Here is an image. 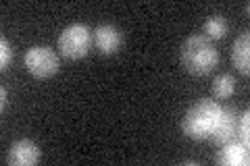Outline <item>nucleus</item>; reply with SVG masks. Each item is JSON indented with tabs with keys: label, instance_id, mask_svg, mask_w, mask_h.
Listing matches in <instances>:
<instances>
[{
	"label": "nucleus",
	"instance_id": "1",
	"mask_svg": "<svg viewBox=\"0 0 250 166\" xmlns=\"http://www.w3.org/2000/svg\"><path fill=\"white\" fill-rule=\"evenodd\" d=\"M179 60H182L186 73L194 77H205L217 69L219 52L213 39H208L205 34H192L184 39L182 48H179Z\"/></svg>",
	"mask_w": 250,
	"mask_h": 166
},
{
	"label": "nucleus",
	"instance_id": "2",
	"mask_svg": "<svg viewBox=\"0 0 250 166\" xmlns=\"http://www.w3.org/2000/svg\"><path fill=\"white\" fill-rule=\"evenodd\" d=\"M221 112H223V106L219 102L208 100V98L198 100L184 114V121H182L184 135L190 139H198V141L208 139L217 129Z\"/></svg>",
	"mask_w": 250,
	"mask_h": 166
},
{
	"label": "nucleus",
	"instance_id": "3",
	"mask_svg": "<svg viewBox=\"0 0 250 166\" xmlns=\"http://www.w3.org/2000/svg\"><path fill=\"white\" fill-rule=\"evenodd\" d=\"M92 46V31L85 23H71L59 36V52L65 58H83Z\"/></svg>",
	"mask_w": 250,
	"mask_h": 166
},
{
	"label": "nucleus",
	"instance_id": "4",
	"mask_svg": "<svg viewBox=\"0 0 250 166\" xmlns=\"http://www.w3.org/2000/svg\"><path fill=\"white\" fill-rule=\"evenodd\" d=\"M25 69L38 79H48L59 73V54L48 46H31L25 52Z\"/></svg>",
	"mask_w": 250,
	"mask_h": 166
},
{
	"label": "nucleus",
	"instance_id": "5",
	"mask_svg": "<svg viewBox=\"0 0 250 166\" xmlns=\"http://www.w3.org/2000/svg\"><path fill=\"white\" fill-rule=\"evenodd\" d=\"M92 42H94L96 52L104 54V56H111V54L119 52L123 44V34L119 31V27L111 25V23H100L92 31Z\"/></svg>",
	"mask_w": 250,
	"mask_h": 166
},
{
	"label": "nucleus",
	"instance_id": "6",
	"mask_svg": "<svg viewBox=\"0 0 250 166\" xmlns=\"http://www.w3.org/2000/svg\"><path fill=\"white\" fill-rule=\"evenodd\" d=\"M38 160H40V148L31 139H17L6 154V162L11 166H34Z\"/></svg>",
	"mask_w": 250,
	"mask_h": 166
},
{
	"label": "nucleus",
	"instance_id": "7",
	"mask_svg": "<svg viewBox=\"0 0 250 166\" xmlns=\"http://www.w3.org/2000/svg\"><path fill=\"white\" fill-rule=\"evenodd\" d=\"M248 146L240 144V141H228L217 152V164L221 166H248Z\"/></svg>",
	"mask_w": 250,
	"mask_h": 166
},
{
	"label": "nucleus",
	"instance_id": "8",
	"mask_svg": "<svg viewBox=\"0 0 250 166\" xmlns=\"http://www.w3.org/2000/svg\"><path fill=\"white\" fill-rule=\"evenodd\" d=\"M231 65L236 67L242 75L250 73V36H248V31L240 34L231 46Z\"/></svg>",
	"mask_w": 250,
	"mask_h": 166
},
{
	"label": "nucleus",
	"instance_id": "9",
	"mask_svg": "<svg viewBox=\"0 0 250 166\" xmlns=\"http://www.w3.org/2000/svg\"><path fill=\"white\" fill-rule=\"evenodd\" d=\"M238 133L236 129V112H233L231 108H225L223 106V112H221V118H219V125L215 133L210 135V139L215 141V144L223 146L228 144V141H233V135Z\"/></svg>",
	"mask_w": 250,
	"mask_h": 166
},
{
	"label": "nucleus",
	"instance_id": "10",
	"mask_svg": "<svg viewBox=\"0 0 250 166\" xmlns=\"http://www.w3.org/2000/svg\"><path fill=\"white\" fill-rule=\"evenodd\" d=\"M210 92H213V96L219 100H228L233 96V92H236V79H233L229 73H219L213 79Z\"/></svg>",
	"mask_w": 250,
	"mask_h": 166
},
{
	"label": "nucleus",
	"instance_id": "11",
	"mask_svg": "<svg viewBox=\"0 0 250 166\" xmlns=\"http://www.w3.org/2000/svg\"><path fill=\"white\" fill-rule=\"evenodd\" d=\"M205 36L208 39H221L228 36V21H225V17H221V15H210V17L205 21Z\"/></svg>",
	"mask_w": 250,
	"mask_h": 166
},
{
	"label": "nucleus",
	"instance_id": "12",
	"mask_svg": "<svg viewBox=\"0 0 250 166\" xmlns=\"http://www.w3.org/2000/svg\"><path fill=\"white\" fill-rule=\"evenodd\" d=\"M13 62V46L6 37L0 39V69L6 71Z\"/></svg>",
	"mask_w": 250,
	"mask_h": 166
},
{
	"label": "nucleus",
	"instance_id": "13",
	"mask_svg": "<svg viewBox=\"0 0 250 166\" xmlns=\"http://www.w3.org/2000/svg\"><path fill=\"white\" fill-rule=\"evenodd\" d=\"M238 135H240V144H244V146L250 144V112H248V110H244L242 116H240Z\"/></svg>",
	"mask_w": 250,
	"mask_h": 166
},
{
	"label": "nucleus",
	"instance_id": "14",
	"mask_svg": "<svg viewBox=\"0 0 250 166\" xmlns=\"http://www.w3.org/2000/svg\"><path fill=\"white\" fill-rule=\"evenodd\" d=\"M0 98H2V100H0V110H6V102H9V100H6V88H4V85L0 88Z\"/></svg>",
	"mask_w": 250,
	"mask_h": 166
}]
</instances>
